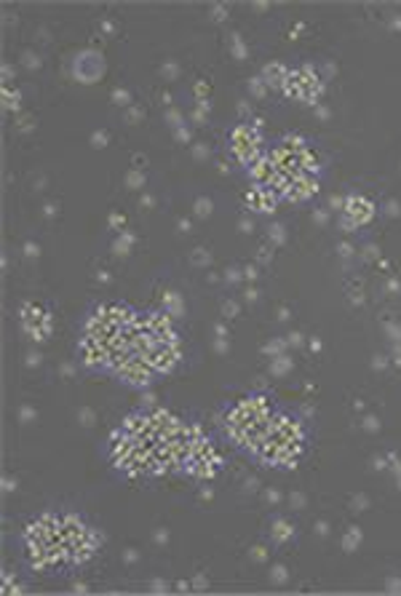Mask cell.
Listing matches in <instances>:
<instances>
[{
	"label": "cell",
	"mask_w": 401,
	"mask_h": 596,
	"mask_svg": "<svg viewBox=\"0 0 401 596\" xmlns=\"http://www.w3.org/2000/svg\"><path fill=\"white\" fill-rule=\"evenodd\" d=\"M273 414L270 399L265 396H249L233 406L225 417V433H228L235 444H243L254 431H260L262 425H267Z\"/></svg>",
	"instance_id": "cell-1"
},
{
	"label": "cell",
	"mask_w": 401,
	"mask_h": 596,
	"mask_svg": "<svg viewBox=\"0 0 401 596\" xmlns=\"http://www.w3.org/2000/svg\"><path fill=\"white\" fill-rule=\"evenodd\" d=\"M230 147H233V155L241 161L243 169H252V166L262 158V139H260V131L252 129L249 123H241L235 126L233 134H230Z\"/></svg>",
	"instance_id": "cell-2"
},
{
	"label": "cell",
	"mask_w": 401,
	"mask_h": 596,
	"mask_svg": "<svg viewBox=\"0 0 401 596\" xmlns=\"http://www.w3.org/2000/svg\"><path fill=\"white\" fill-rule=\"evenodd\" d=\"M372 217H375V203L364 195H351L345 201V208H343V227L345 230L364 227Z\"/></svg>",
	"instance_id": "cell-3"
},
{
	"label": "cell",
	"mask_w": 401,
	"mask_h": 596,
	"mask_svg": "<svg viewBox=\"0 0 401 596\" xmlns=\"http://www.w3.org/2000/svg\"><path fill=\"white\" fill-rule=\"evenodd\" d=\"M22 323H24V332L33 340H46L51 334V316L38 302H27L22 308Z\"/></svg>",
	"instance_id": "cell-4"
},
{
	"label": "cell",
	"mask_w": 401,
	"mask_h": 596,
	"mask_svg": "<svg viewBox=\"0 0 401 596\" xmlns=\"http://www.w3.org/2000/svg\"><path fill=\"white\" fill-rule=\"evenodd\" d=\"M275 201H279V195H275L270 187H260V185H257V190L249 193V206L254 208V212H273Z\"/></svg>",
	"instance_id": "cell-5"
},
{
	"label": "cell",
	"mask_w": 401,
	"mask_h": 596,
	"mask_svg": "<svg viewBox=\"0 0 401 596\" xmlns=\"http://www.w3.org/2000/svg\"><path fill=\"white\" fill-rule=\"evenodd\" d=\"M289 524H286V521H275V540H286V538H289Z\"/></svg>",
	"instance_id": "cell-6"
}]
</instances>
